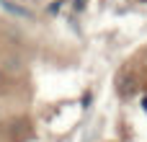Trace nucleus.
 Masks as SVG:
<instances>
[{
	"mask_svg": "<svg viewBox=\"0 0 147 142\" xmlns=\"http://www.w3.org/2000/svg\"><path fill=\"white\" fill-rule=\"evenodd\" d=\"M0 5H3L8 13L18 16V18H34V13H31L28 8H23V5H16V3H10V0H0Z\"/></svg>",
	"mask_w": 147,
	"mask_h": 142,
	"instance_id": "obj_1",
	"label": "nucleus"
}]
</instances>
